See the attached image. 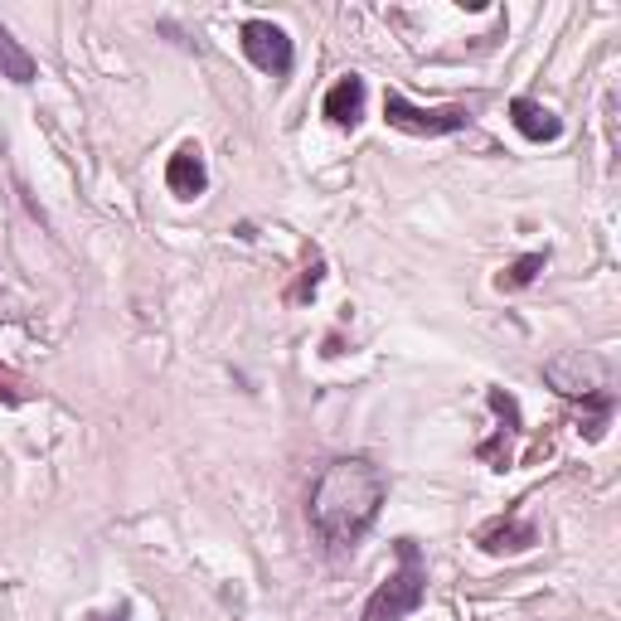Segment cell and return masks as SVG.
Returning <instances> with one entry per match:
<instances>
[{"mask_svg": "<svg viewBox=\"0 0 621 621\" xmlns=\"http://www.w3.org/2000/svg\"><path fill=\"white\" fill-rule=\"evenodd\" d=\"M364 102H369V88H364V78L345 73L335 88L325 92L321 112H325V122H330V127H360V117H364Z\"/></svg>", "mask_w": 621, "mask_h": 621, "instance_id": "8", "label": "cell"}, {"mask_svg": "<svg viewBox=\"0 0 621 621\" xmlns=\"http://www.w3.org/2000/svg\"><path fill=\"white\" fill-rule=\"evenodd\" d=\"M88 621H131L127 607H117V612H98V617H88Z\"/></svg>", "mask_w": 621, "mask_h": 621, "instance_id": "14", "label": "cell"}, {"mask_svg": "<svg viewBox=\"0 0 621 621\" xmlns=\"http://www.w3.org/2000/svg\"><path fill=\"white\" fill-rule=\"evenodd\" d=\"M321 277H325V262H321V258L311 253V262H307V272H301V282L292 287V297H287V301H292V307H307V301L315 297V287H321Z\"/></svg>", "mask_w": 621, "mask_h": 621, "instance_id": "12", "label": "cell"}, {"mask_svg": "<svg viewBox=\"0 0 621 621\" xmlns=\"http://www.w3.org/2000/svg\"><path fill=\"white\" fill-rule=\"evenodd\" d=\"M485 403H491V413L500 418V432H495V442L475 447V457L491 471H510L514 467V438H520V403H514V393H505V389H491Z\"/></svg>", "mask_w": 621, "mask_h": 621, "instance_id": "5", "label": "cell"}, {"mask_svg": "<svg viewBox=\"0 0 621 621\" xmlns=\"http://www.w3.org/2000/svg\"><path fill=\"white\" fill-rule=\"evenodd\" d=\"M510 122L524 141H559L563 137V122L553 117L544 102H530V98H514L510 102Z\"/></svg>", "mask_w": 621, "mask_h": 621, "instance_id": "9", "label": "cell"}, {"mask_svg": "<svg viewBox=\"0 0 621 621\" xmlns=\"http://www.w3.org/2000/svg\"><path fill=\"white\" fill-rule=\"evenodd\" d=\"M166 184L170 194H180V200H200L209 190V166H204V151L194 147V141H184V147L166 161Z\"/></svg>", "mask_w": 621, "mask_h": 621, "instance_id": "6", "label": "cell"}, {"mask_svg": "<svg viewBox=\"0 0 621 621\" xmlns=\"http://www.w3.org/2000/svg\"><path fill=\"white\" fill-rule=\"evenodd\" d=\"M238 44H243V54H248L253 69L272 73V78H287L292 73V63H297L292 39H287V30L282 24H272V20H248L243 30H238Z\"/></svg>", "mask_w": 621, "mask_h": 621, "instance_id": "4", "label": "cell"}, {"mask_svg": "<svg viewBox=\"0 0 621 621\" xmlns=\"http://www.w3.org/2000/svg\"><path fill=\"white\" fill-rule=\"evenodd\" d=\"M393 553H399V568L374 588L360 621H403L428 598V559H422L418 539H393Z\"/></svg>", "mask_w": 621, "mask_h": 621, "instance_id": "2", "label": "cell"}, {"mask_svg": "<svg viewBox=\"0 0 621 621\" xmlns=\"http://www.w3.org/2000/svg\"><path fill=\"white\" fill-rule=\"evenodd\" d=\"M384 500H389V475L379 471L374 461L340 457L315 475L311 500H307V520L330 553H345L374 530Z\"/></svg>", "mask_w": 621, "mask_h": 621, "instance_id": "1", "label": "cell"}, {"mask_svg": "<svg viewBox=\"0 0 621 621\" xmlns=\"http://www.w3.org/2000/svg\"><path fill=\"white\" fill-rule=\"evenodd\" d=\"M475 544H481L485 553H524V549H534L539 544V530L530 520H520V514H505V520H491L481 534H475Z\"/></svg>", "mask_w": 621, "mask_h": 621, "instance_id": "7", "label": "cell"}, {"mask_svg": "<svg viewBox=\"0 0 621 621\" xmlns=\"http://www.w3.org/2000/svg\"><path fill=\"white\" fill-rule=\"evenodd\" d=\"M0 78H10V83H20V88H24V83H34V78H39L34 54L20 44L16 34L6 30V24H0Z\"/></svg>", "mask_w": 621, "mask_h": 621, "instance_id": "10", "label": "cell"}, {"mask_svg": "<svg viewBox=\"0 0 621 621\" xmlns=\"http://www.w3.org/2000/svg\"><path fill=\"white\" fill-rule=\"evenodd\" d=\"M0 399H6V403H20V399H24V384H20L16 374H10L6 364H0Z\"/></svg>", "mask_w": 621, "mask_h": 621, "instance_id": "13", "label": "cell"}, {"mask_svg": "<svg viewBox=\"0 0 621 621\" xmlns=\"http://www.w3.org/2000/svg\"><path fill=\"white\" fill-rule=\"evenodd\" d=\"M384 117L393 131H408V137H452V131L471 127L467 108H413L403 92H389L384 98Z\"/></svg>", "mask_w": 621, "mask_h": 621, "instance_id": "3", "label": "cell"}, {"mask_svg": "<svg viewBox=\"0 0 621 621\" xmlns=\"http://www.w3.org/2000/svg\"><path fill=\"white\" fill-rule=\"evenodd\" d=\"M544 268H549V248H539V253H524V258H514L510 268L495 277V287H500V292H520V287H530V282H534V277L544 272Z\"/></svg>", "mask_w": 621, "mask_h": 621, "instance_id": "11", "label": "cell"}]
</instances>
